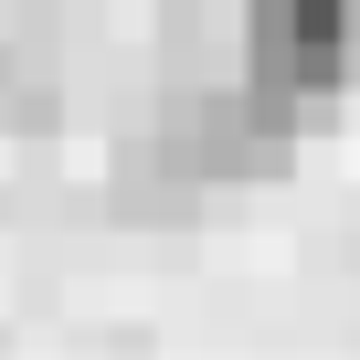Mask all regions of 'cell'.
I'll return each instance as SVG.
<instances>
[{
  "mask_svg": "<svg viewBox=\"0 0 360 360\" xmlns=\"http://www.w3.org/2000/svg\"><path fill=\"white\" fill-rule=\"evenodd\" d=\"M159 127H169V138H180V159H191L212 191H223V180H276V169L297 159L307 106H286V96H276V85H255V75H223V85H191Z\"/></svg>",
  "mask_w": 360,
  "mask_h": 360,
  "instance_id": "1",
  "label": "cell"
},
{
  "mask_svg": "<svg viewBox=\"0 0 360 360\" xmlns=\"http://www.w3.org/2000/svg\"><path fill=\"white\" fill-rule=\"evenodd\" d=\"M244 75L318 117L360 85V0H244Z\"/></svg>",
  "mask_w": 360,
  "mask_h": 360,
  "instance_id": "2",
  "label": "cell"
},
{
  "mask_svg": "<svg viewBox=\"0 0 360 360\" xmlns=\"http://www.w3.org/2000/svg\"><path fill=\"white\" fill-rule=\"evenodd\" d=\"M64 117V53L43 32H0V138H43Z\"/></svg>",
  "mask_w": 360,
  "mask_h": 360,
  "instance_id": "3",
  "label": "cell"
}]
</instances>
